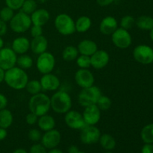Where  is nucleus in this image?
Listing matches in <instances>:
<instances>
[{"label":"nucleus","instance_id":"f257e3e1","mask_svg":"<svg viewBox=\"0 0 153 153\" xmlns=\"http://www.w3.org/2000/svg\"><path fill=\"white\" fill-rule=\"evenodd\" d=\"M28 80L29 79L26 71L17 66L6 70L4 73V82L9 88L15 91L25 89Z\"/></svg>","mask_w":153,"mask_h":153},{"label":"nucleus","instance_id":"f03ea898","mask_svg":"<svg viewBox=\"0 0 153 153\" xmlns=\"http://www.w3.org/2000/svg\"><path fill=\"white\" fill-rule=\"evenodd\" d=\"M51 109L58 114H65L71 110L73 101L70 94L64 91H56L50 97Z\"/></svg>","mask_w":153,"mask_h":153},{"label":"nucleus","instance_id":"7ed1b4c3","mask_svg":"<svg viewBox=\"0 0 153 153\" xmlns=\"http://www.w3.org/2000/svg\"><path fill=\"white\" fill-rule=\"evenodd\" d=\"M28 109L38 117L46 114L51 109L50 97L41 92L32 95L28 101Z\"/></svg>","mask_w":153,"mask_h":153},{"label":"nucleus","instance_id":"20e7f679","mask_svg":"<svg viewBox=\"0 0 153 153\" xmlns=\"http://www.w3.org/2000/svg\"><path fill=\"white\" fill-rule=\"evenodd\" d=\"M55 29L64 36H70L76 32L75 20L67 13H59L54 20Z\"/></svg>","mask_w":153,"mask_h":153},{"label":"nucleus","instance_id":"39448f33","mask_svg":"<svg viewBox=\"0 0 153 153\" xmlns=\"http://www.w3.org/2000/svg\"><path fill=\"white\" fill-rule=\"evenodd\" d=\"M101 95L100 88L94 85L88 88H82L78 95V102L83 108L96 105Z\"/></svg>","mask_w":153,"mask_h":153},{"label":"nucleus","instance_id":"423d86ee","mask_svg":"<svg viewBox=\"0 0 153 153\" xmlns=\"http://www.w3.org/2000/svg\"><path fill=\"white\" fill-rule=\"evenodd\" d=\"M10 28L16 34H23L30 29L32 25L30 15L19 10L14 13L13 18L9 22Z\"/></svg>","mask_w":153,"mask_h":153},{"label":"nucleus","instance_id":"0eeeda50","mask_svg":"<svg viewBox=\"0 0 153 153\" xmlns=\"http://www.w3.org/2000/svg\"><path fill=\"white\" fill-rule=\"evenodd\" d=\"M55 58L51 52L46 51L37 55V58L36 60V68L42 75L52 73L55 68Z\"/></svg>","mask_w":153,"mask_h":153},{"label":"nucleus","instance_id":"6e6552de","mask_svg":"<svg viewBox=\"0 0 153 153\" xmlns=\"http://www.w3.org/2000/svg\"><path fill=\"white\" fill-rule=\"evenodd\" d=\"M111 36L112 43L118 49H128L132 43V37L129 31L120 27H119Z\"/></svg>","mask_w":153,"mask_h":153},{"label":"nucleus","instance_id":"1a4fd4ad","mask_svg":"<svg viewBox=\"0 0 153 153\" xmlns=\"http://www.w3.org/2000/svg\"><path fill=\"white\" fill-rule=\"evenodd\" d=\"M100 128L96 126L86 125L81 129L80 140L86 145H92L98 143L101 136Z\"/></svg>","mask_w":153,"mask_h":153},{"label":"nucleus","instance_id":"9d476101","mask_svg":"<svg viewBox=\"0 0 153 153\" xmlns=\"http://www.w3.org/2000/svg\"><path fill=\"white\" fill-rule=\"evenodd\" d=\"M133 58L141 64H150L153 63V49L148 45L140 44L133 50Z\"/></svg>","mask_w":153,"mask_h":153},{"label":"nucleus","instance_id":"9b49d317","mask_svg":"<svg viewBox=\"0 0 153 153\" xmlns=\"http://www.w3.org/2000/svg\"><path fill=\"white\" fill-rule=\"evenodd\" d=\"M64 122L70 128L81 130L86 126L82 114L76 110H70L64 114Z\"/></svg>","mask_w":153,"mask_h":153},{"label":"nucleus","instance_id":"f8f14e48","mask_svg":"<svg viewBox=\"0 0 153 153\" xmlns=\"http://www.w3.org/2000/svg\"><path fill=\"white\" fill-rule=\"evenodd\" d=\"M17 55L10 47H3L0 49V68L4 71L16 65Z\"/></svg>","mask_w":153,"mask_h":153},{"label":"nucleus","instance_id":"ddd939ff","mask_svg":"<svg viewBox=\"0 0 153 153\" xmlns=\"http://www.w3.org/2000/svg\"><path fill=\"white\" fill-rule=\"evenodd\" d=\"M76 85L81 88H85L94 85L95 77L89 69H79L74 76Z\"/></svg>","mask_w":153,"mask_h":153},{"label":"nucleus","instance_id":"4468645a","mask_svg":"<svg viewBox=\"0 0 153 153\" xmlns=\"http://www.w3.org/2000/svg\"><path fill=\"white\" fill-rule=\"evenodd\" d=\"M61 140V134L58 130L54 129L45 131L44 134L42 135L41 143L47 149L56 148L60 144Z\"/></svg>","mask_w":153,"mask_h":153},{"label":"nucleus","instance_id":"2eb2a0df","mask_svg":"<svg viewBox=\"0 0 153 153\" xmlns=\"http://www.w3.org/2000/svg\"><path fill=\"white\" fill-rule=\"evenodd\" d=\"M101 111L97 105H92L84 108L82 116L86 125H97L101 119Z\"/></svg>","mask_w":153,"mask_h":153},{"label":"nucleus","instance_id":"dca6fc26","mask_svg":"<svg viewBox=\"0 0 153 153\" xmlns=\"http://www.w3.org/2000/svg\"><path fill=\"white\" fill-rule=\"evenodd\" d=\"M42 90L45 91H56L61 86V82L56 75L53 73L43 74L40 79Z\"/></svg>","mask_w":153,"mask_h":153},{"label":"nucleus","instance_id":"f3484780","mask_svg":"<svg viewBox=\"0 0 153 153\" xmlns=\"http://www.w3.org/2000/svg\"><path fill=\"white\" fill-rule=\"evenodd\" d=\"M110 55L104 49H98L91 56V67L95 70H101L108 64Z\"/></svg>","mask_w":153,"mask_h":153},{"label":"nucleus","instance_id":"a211bd4d","mask_svg":"<svg viewBox=\"0 0 153 153\" xmlns=\"http://www.w3.org/2000/svg\"><path fill=\"white\" fill-rule=\"evenodd\" d=\"M118 28L117 20L112 16H105L100 23V31L103 35H111Z\"/></svg>","mask_w":153,"mask_h":153},{"label":"nucleus","instance_id":"6ab92c4d","mask_svg":"<svg viewBox=\"0 0 153 153\" xmlns=\"http://www.w3.org/2000/svg\"><path fill=\"white\" fill-rule=\"evenodd\" d=\"M48 40L43 35L32 37L30 40V49L34 55H39L43 52H46L48 49Z\"/></svg>","mask_w":153,"mask_h":153},{"label":"nucleus","instance_id":"aec40b11","mask_svg":"<svg viewBox=\"0 0 153 153\" xmlns=\"http://www.w3.org/2000/svg\"><path fill=\"white\" fill-rule=\"evenodd\" d=\"M30 17L32 25L43 27L50 19V13L45 8H37L30 15Z\"/></svg>","mask_w":153,"mask_h":153},{"label":"nucleus","instance_id":"412c9836","mask_svg":"<svg viewBox=\"0 0 153 153\" xmlns=\"http://www.w3.org/2000/svg\"><path fill=\"white\" fill-rule=\"evenodd\" d=\"M11 48L16 55L26 54L30 49V40L24 36H19L13 39Z\"/></svg>","mask_w":153,"mask_h":153},{"label":"nucleus","instance_id":"4be33fe9","mask_svg":"<svg viewBox=\"0 0 153 153\" xmlns=\"http://www.w3.org/2000/svg\"><path fill=\"white\" fill-rule=\"evenodd\" d=\"M79 55H87L91 57L93 54L98 50V46L97 43L91 39H84L81 40L77 46Z\"/></svg>","mask_w":153,"mask_h":153},{"label":"nucleus","instance_id":"5701e85b","mask_svg":"<svg viewBox=\"0 0 153 153\" xmlns=\"http://www.w3.org/2000/svg\"><path fill=\"white\" fill-rule=\"evenodd\" d=\"M37 124L39 129L45 132V131L54 129L55 128L56 122H55V118L52 115L46 114L39 117Z\"/></svg>","mask_w":153,"mask_h":153},{"label":"nucleus","instance_id":"b1692460","mask_svg":"<svg viewBox=\"0 0 153 153\" xmlns=\"http://www.w3.org/2000/svg\"><path fill=\"white\" fill-rule=\"evenodd\" d=\"M92 25L91 19L88 16H81L75 21L76 31L79 33H85L89 31Z\"/></svg>","mask_w":153,"mask_h":153},{"label":"nucleus","instance_id":"393cba45","mask_svg":"<svg viewBox=\"0 0 153 153\" xmlns=\"http://www.w3.org/2000/svg\"><path fill=\"white\" fill-rule=\"evenodd\" d=\"M99 143L100 146L107 151H111L116 147L117 142L114 137L110 134H103L100 136Z\"/></svg>","mask_w":153,"mask_h":153},{"label":"nucleus","instance_id":"a878e982","mask_svg":"<svg viewBox=\"0 0 153 153\" xmlns=\"http://www.w3.org/2000/svg\"><path fill=\"white\" fill-rule=\"evenodd\" d=\"M135 25L143 31H150L153 28V18L147 15H142L135 19Z\"/></svg>","mask_w":153,"mask_h":153},{"label":"nucleus","instance_id":"bb28decb","mask_svg":"<svg viewBox=\"0 0 153 153\" xmlns=\"http://www.w3.org/2000/svg\"><path fill=\"white\" fill-rule=\"evenodd\" d=\"M13 116L12 112L7 108L0 110V127L8 128L13 124Z\"/></svg>","mask_w":153,"mask_h":153},{"label":"nucleus","instance_id":"cd10ccee","mask_svg":"<svg viewBox=\"0 0 153 153\" xmlns=\"http://www.w3.org/2000/svg\"><path fill=\"white\" fill-rule=\"evenodd\" d=\"M79 55V52L77 46H73V45L66 46L62 52V58L66 61H76Z\"/></svg>","mask_w":153,"mask_h":153},{"label":"nucleus","instance_id":"c85d7f7f","mask_svg":"<svg viewBox=\"0 0 153 153\" xmlns=\"http://www.w3.org/2000/svg\"><path fill=\"white\" fill-rule=\"evenodd\" d=\"M34 65V60L32 57L28 54H22L17 56L16 59V66L20 67L22 70H28Z\"/></svg>","mask_w":153,"mask_h":153},{"label":"nucleus","instance_id":"c756f323","mask_svg":"<svg viewBox=\"0 0 153 153\" xmlns=\"http://www.w3.org/2000/svg\"><path fill=\"white\" fill-rule=\"evenodd\" d=\"M140 137L145 143H153V123L147 124L142 128Z\"/></svg>","mask_w":153,"mask_h":153},{"label":"nucleus","instance_id":"7c9ffc66","mask_svg":"<svg viewBox=\"0 0 153 153\" xmlns=\"http://www.w3.org/2000/svg\"><path fill=\"white\" fill-rule=\"evenodd\" d=\"M25 89L26 90L27 92L29 94L32 95H35V94H39L41 92L42 90L41 85H40V80H37V79H32V80H28V83L26 84Z\"/></svg>","mask_w":153,"mask_h":153},{"label":"nucleus","instance_id":"2f4dec72","mask_svg":"<svg viewBox=\"0 0 153 153\" xmlns=\"http://www.w3.org/2000/svg\"><path fill=\"white\" fill-rule=\"evenodd\" d=\"M96 105L101 111H107L112 106V100L110 97L102 94Z\"/></svg>","mask_w":153,"mask_h":153},{"label":"nucleus","instance_id":"473e14b6","mask_svg":"<svg viewBox=\"0 0 153 153\" xmlns=\"http://www.w3.org/2000/svg\"><path fill=\"white\" fill-rule=\"evenodd\" d=\"M135 25V19L131 15H126L121 18L120 21V28L126 30H130Z\"/></svg>","mask_w":153,"mask_h":153},{"label":"nucleus","instance_id":"72a5a7b5","mask_svg":"<svg viewBox=\"0 0 153 153\" xmlns=\"http://www.w3.org/2000/svg\"><path fill=\"white\" fill-rule=\"evenodd\" d=\"M36 9H37V4L35 0H25L20 10L26 14L31 15Z\"/></svg>","mask_w":153,"mask_h":153},{"label":"nucleus","instance_id":"f704fd0d","mask_svg":"<svg viewBox=\"0 0 153 153\" xmlns=\"http://www.w3.org/2000/svg\"><path fill=\"white\" fill-rule=\"evenodd\" d=\"M76 64L79 69H89L91 67V57L84 55H79L76 59Z\"/></svg>","mask_w":153,"mask_h":153},{"label":"nucleus","instance_id":"c9c22d12","mask_svg":"<svg viewBox=\"0 0 153 153\" xmlns=\"http://www.w3.org/2000/svg\"><path fill=\"white\" fill-rule=\"evenodd\" d=\"M13 15H14V10L7 6L2 7L0 10V19L5 22H10Z\"/></svg>","mask_w":153,"mask_h":153},{"label":"nucleus","instance_id":"e433bc0d","mask_svg":"<svg viewBox=\"0 0 153 153\" xmlns=\"http://www.w3.org/2000/svg\"><path fill=\"white\" fill-rule=\"evenodd\" d=\"M43 134H41L40 130L37 129V128H31L29 130L28 133V137L30 140H31L34 143H37L41 140V137Z\"/></svg>","mask_w":153,"mask_h":153},{"label":"nucleus","instance_id":"4c0bfd02","mask_svg":"<svg viewBox=\"0 0 153 153\" xmlns=\"http://www.w3.org/2000/svg\"><path fill=\"white\" fill-rule=\"evenodd\" d=\"M4 1H5L6 6L13 9V10H19L22 7L25 0H4Z\"/></svg>","mask_w":153,"mask_h":153},{"label":"nucleus","instance_id":"58836bf2","mask_svg":"<svg viewBox=\"0 0 153 153\" xmlns=\"http://www.w3.org/2000/svg\"><path fill=\"white\" fill-rule=\"evenodd\" d=\"M46 149L41 143H35L30 148V153H47Z\"/></svg>","mask_w":153,"mask_h":153},{"label":"nucleus","instance_id":"ea45409f","mask_svg":"<svg viewBox=\"0 0 153 153\" xmlns=\"http://www.w3.org/2000/svg\"><path fill=\"white\" fill-rule=\"evenodd\" d=\"M30 34L32 37H38V36L43 35V29L42 26H39V25H32L30 28Z\"/></svg>","mask_w":153,"mask_h":153},{"label":"nucleus","instance_id":"a19ab883","mask_svg":"<svg viewBox=\"0 0 153 153\" xmlns=\"http://www.w3.org/2000/svg\"><path fill=\"white\" fill-rule=\"evenodd\" d=\"M38 116L30 112V113H28L25 116V123L29 126H34L35 124H37V120H38Z\"/></svg>","mask_w":153,"mask_h":153},{"label":"nucleus","instance_id":"79ce46f5","mask_svg":"<svg viewBox=\"0 0 153 153\" xmlns=\"http://www.w3.org/2000/svg\"><path fill=\"white\" fill-rule=\"evenodd\" d=\"M7 103H8V100H7V97L3 94L0 93V110L6 108L7 106Z\"/></svg>","mask_w":153,"mask_h":153},{"label":"nucleus","instance_id":"37998d69","mask_svg":"<svg viewBox=\"0 0 153 153\" xmlns=\"http://www.w3.org/2000/svg\"><path fill=\"white\" fill-rule=\"evenodd\" d=\"M7 31V26L5 22L0 19V37L5 35Z\"/></svg>","mask_w":153,"mask_h":153},{"label":"nucleus","instance_id":"c03bdc74","mask_svg":"<svg viewBox=\"0 0 153 153\" xmlns=\"http://www.w3.org/2000/svg\"><path fill=\"white\" fill-rule=\"evenodd\" d=\"M141 153H153V143H145L141 149Z\"/></svg>","mask_w":153,"mask_h":153},{"label":"nucleus","instance_id":"a18cd8bd","mask_svg":"<svg viewBox=\"0 0 153 153\" xmlns=\"http://www.w3.org/2000/svg\"><path fill=\"white\" fill-rule=\"evenodd\" d=\"M97 3L101 7H107L111 5L115 1V0H96Z\"/></svg>","mask_w":153,"mask_h":153},{"label":"nucleus","instance_id":"49530a36","mask_svg":"<svg viewBox=\"0 0 153 153\" xmlns=\"http://www.w3.org/2000/svg\"><path fill=\"white\" fill-rule=\"evenodd\" d=\"M7 136V131L6 128L0 127V141L4 140Z\"/></svg>","mask_w":153,"mask_h":153},{"label":"nucleus","instance_id":"de8ad7c7","mask_svg":"<svg viewBox=\"0 0 153 153\" xmlns=\"http://www.w3.org/2000/svg\"><path fill=\"white\" fill-rule=\"evenodd\" d=\"M79 151L78 146H75V145H71L68 147V149H67V152L68 153H77Z\"/></svg>","mask_w":153,"mask_h":153},{"label":"nucleus","instance_id":"09e8293b","mask_svg":"<svg viewBox=\"0 0 153 153\" xmlns=\"http://www.w3.org/2000/svg\"><path fill=\"white\" fill-rule=\"evenodd\" d=\"M47 153H64L62 150H61L60 149H58V148H53V149H49V152H47Z\"/></svg>","mask_w":153,"mask_h":153},{"label":"nucleus","instance_id":"8fccbe9b","mask_svg":"<svg viewBox=\"0 0 153 153\" xmlns=\"http://www.w3.org/2000/svg\"><path fill=\"white\" fill-rule=\"evenodd\" d=\"M4 73H5V71L4 70H2L1 68H0V84L2 82H4Z\"/></svg>","mask_w":153,"mask_h":153},{"label":"nucleus","instance_id":"3c124183","mask_svg":"<svg viewBox=\"0 0 153 153\" xmlns=\"http://www.w3.org/2000/svg\"><path fill=\"white\" fill-rule=\"evenodd\" d=\"M13 153H28L25 149H22V148H19V149H16L13 151Z\"/></svg>","mask_w":153,"mask_h":153},{"label":"nucleus","instance_id":"603ef678","mask_svg":"<svg viewBox=\"0 0 153 153\" xmlns=\"http://www.w3.org/2000/svg\"><path fill=\"white\" fill-rule=\"evenodd\" d=\"M4 40H3L2 37H0V49H2V48L4 47Z\"/></svg>","mask_w":153,"mask_h":153},{"label":"nucleus","instance_id":"864d4df0","mask_svg":"<svg viewBox=\"0 0 153 153\" xmlns=\"http://www.w3.org/2000/svg\"><path fill=\"white\" fill-rule=\"evenodd\" d=\"M149 37H150L151 40L153 41V28H152V29L149 31Z\"/></svg>","mask_w":153,"mask_h":153},{"label":"nucleus","instance_id":"5fc2aeb1","mask_svg":"<svg viewBox=\"0 0 153 153\" xmlns=\"http://www.w3.org/2000/svg\"><path fill=\"white\" fill-rule=\"evenodd\" d=\"M105 153H114V152H112L111 151H107V152H105Z\"/></svg>","mask_w":153,"mask_h":153},{"label":"nucleus","instance_id":"6e6d98bb","mask_svg":"<svg viewBox=\"0 0 153 153\" xmlns=\"http://www.w3.org/2000/svg\"><path fill=\"white\" fill-rule=\"evenodd\" d=\"M77 153H85V152H82V151H79V152H78Z\"/></svg>","mask_w":153,"mask_h":153}]
</instances>
